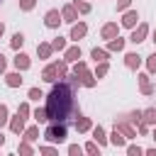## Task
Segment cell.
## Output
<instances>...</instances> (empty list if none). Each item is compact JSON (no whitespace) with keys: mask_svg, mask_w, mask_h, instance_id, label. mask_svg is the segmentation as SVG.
I'll list each match as a JSON object with an SVG mask.
<instances>
[{"mask_svg":"<svg viewBox=\"0 0 156 156\" xmlns=\"http://www.w3.org/2000/svg\"><path fill=\"white\" fill-rule=\"evenodd\" d=\"M141 122L149 124V127H154V124H156V107H146V110H141Z\"/></svg>","mask_w":156,"mask_h":156,"instance_id":"cb8c5ba5","label":"cell"},{"mask_svg":"<svg viewBox=\"0 0 156 156\" xmlns=\"http://www.w3.org/2000/svg\"><path fill=\"white\" fill-rule=\"evenodd\" d=\"M124 151H127L129 156H141V154H144V149H141L139 144H127V146H124Z\"/></svg>","mask_w":156,"mask_h":156,"instance_id":"d590c367","label":"cell"},{"mask_svg":"<svg viewBox=\"0 0 156 156\" xmlns=\"http://www.w3.org/2000/svg\"><path fill=\"white\" fill-rule=\"evenodd\" d=\"M2 34H5V24L0 22V37H2Z\"/></svg>","mask_w":156,"mask_h":156,"instance_id":"bcb514c9","label":"cell"},{"mask_svg":"<svg viewBox=\"0 0 156 156\" xmlns=\"http://www.w3.org/2000/svg\"><path fill=\"white\" fill-rule=\"evenodd\" d=\"M129 5H132V0H117V12H124V10H129Z\"/></svg>","mask_w":156,"mask_h":156,"instance_id":"60d3db41","label":"cell"},{"mask_svg":"<svg viewBox=\"0 0 156 156\" xmlns=\"http://www.w3.org/2000/svg\"><path fill=\"white\" fill-rule=\"evenodd\" d=\"M66 136H68V124H63V122H49L44 129V139L51 144H63Z\"/></svg>","mask_w":156,"mask_h":156,"instance_id":"3957f363","label":"cell"},{"mask_svg":"<svg viewBox=\"0 0 156 156\" xmlns=\"http://www.w3.org/2000/svg\"><path fill=\"white\" fill-rule=\"evenodd\" d=\"M22 80H24V78H22V71H17V68L10 71V73H5V83H7V88H20Z\"/></svg>","mask_w":156,"mask_h":156,"instance_id":"9a60e30c","label":"cell"},{"mask_svg":"<svg viewBox=\"0 0 156 156\" xmlns=\"http://www.w3.org/2000/svg\"><path fill=\"white\" fill-rule=\"evenodd\" d=\"M151 41H154V46H156V29L151 32Z\"/></svg>","mask_w":156,"mask_h":156,"instance_id":"f6af8a7d","label":"cell"},{"mask_svg":"<svg viewBox=\"0 0 156 156\" xmlns=\"http://www.w3.org/2000/svg\"><path fill=\"white\" fill-rule=\"evenodd\" d=\"M149 32H151V27H149L146 22H139V24L132 29V37H129V41H132V44H141V41H146Z\"/></svg>","mask_w":156,"mask_h":156,"instance_id":"5b68a950","label":"cell"},{"mask_svg":"<svg viewBox=\"0 0 156 156\" xmlns=\"http://www.w3.org/2000/svg\"><path fill=\"white\" fill-rule=\"evenodd\" d=\"M5 124H10V110H7L5 102H0V129H2Z\"/></svg>","mask_w":156,"mask_h":156,"instance_id":"4dcf8cb0","label":"cell"},{"mask_svg":"<svg viewBox=\"0 0 156 156\" xmlns=\"http://www.w3.org/2000/svg\"><path fill=\"white\" fill-rule=\"evenodd\" d=\"M115 127H117L127 139H136V127H134L124 115H117V117H115Z\"/></svg>","mask_w":156,"mask_h":156,"instance_id":"277c9868","label":"cell"},{"mask_svg":"<svg viewBox=\"0 0 156 156\" xmlns=\"http://www.w3.org/2000/svg\"><path fill=\"white\" fill-rule=\"evenodd\" d=\"M73 127H76L80 134H85V132H90V129H93V122H90V117H85V115H78V117L73 119Z\"/></svg>","mask_w":156,"mask_h":156,"instance_id":"2e32d148","label":"cell"},{"mask_svg":"<svg viewBox=\"0 0 156 156\" xmlns=\"http://www.w3.org/2000/svg\"><path fill=\"white\" fill-rule=\"evenodd\" d=\"M83 149H85V154H90V156H98V154H100V144H98L95 139H93V141H88Z\"/></svg>","mask_w":156,"mask_h":156,"instance_id":"836d02e7","label":"cell"},{"mask_svg":"<svg viewBox=\"0 0 156 156\" xmlns=\"http://www.w3.org/2000/svg\"><path fill=\"white\" fill-rule=\"evenodd\" d=\"M83 151H85V149L78 146V144H71V146H68V156H80Z\"/></svg>","mask_w":156,"mask_h":156,"instance_id":"ab89813d","label":"cell"},{"mask_svg":"<svg viewBox=\"0 0 156 156\" xmlns=\"http://www.w3.org/2000/svg\"><path fill=\"white\" fill-rule=\"evenodd\" d=\"M78 78H80V85H83V88H95V83H98L95 73H90L88 68H85L83 73H78Z\"/></svg>","mask_w":156,"mask_h":156,"instance_id":"ffe728a7","label":"cell"},{"mask_svg":"<svg viewBox=\"0 0 156 156\" xmlns=\"http://www.w3.org/2000/svg\"><path fill=\"white\" fill-rule=\"evenodd\" d=\"M119 27H122V24H117V22H107V24H102V29H100V37L110 41V39L119 37Z\"/></svg>","mask_w":156,"mask_h":156,"instance_id":"8fae6325","label":"cell"},{"mask_svg":"<svg viewBox=\"0 0 156 156\" xmlns=\"http://www.w3.org/2000/svg\"><path fill=\"white\" fill-rule=\"evenodd\" d=\"M73 7H76V10H78V12H80V15H88V12H90V10H93V7H90V2H88V0H73Z\"/></svg>","mask_w":156,"mask_h":156,"instance_id":"f546056e","label":"cell"},{"mask_svg":"<svg viewBox=\"0 0 156 156\" xmlns=\"http://www.w3.org/2000/svg\"><path fill=\"white\" fill-rule=\"evenodd\" d=\"M107 73H110V63H107V61L95 63V78H105Z\"/></svg>","mask_w":156,"mask_h":156,"instance_id":"83f0119b","label":"cell"},{"mask_svg":"<svg viewBox=\"0 0 156 156\" xmlns=\"http://www.w3.org/2000/svg\"><path fill=\"white\" fill-rule=\"evenodd\" d=\"M119 24H122V27H127V29H134V27L139 24V12H136V10H124V12H122Z\"/></svg>","mask_w":156,"mask_h":156,"instance_id":"52a82bcc","label":"cell"},{"mask_svg":"<svg viewBox=\"0 0 156 156\" xmlns=\"http://www.w3.org/2000/svg\"><path fill=\"white\" fill-rule=\"evenodd\" d=\"M10 46H12L15 51H20V49L24 46V34H22V32H15L12 39H10Z\"/></svg>","mask_w":156,"mask_h":156,"instance_id":"4316f807","label":"cell"},{"mask_svg":"<svg viewBox=\"0 0 156 156\" xmlns=\"http://www.w3.org/2000/svg\"><path fill=\"white\" fill-rule=\"evenodd\" d=\"M124 117L134 124V127H139L141 124V110H132V112H124Z\"/></svg>","mask_w":156,"mask_h":156,"instance_id":"f1b7e54d","label":"cell"},{"mask_svg":"<svg viewBox=\"0 0 156 156\" xmlns=\"http://www.w3.org/2000/svg\"><path fill=\"white\" fill-rule=\"evenodd\" d=\"M27 98H29V100H34V102H39V100H41V98H46V95H44L39 88H29V90H27Z\"/></svg>","mask_w":156,"mask_h":156,"instance_id":"e575fe53","label":"cell"},{"mask_svg":"<svg viewBox=\"0 0 156 156\" xmlns=\"http://www.w3.org/2000/svg\"><path fill=\"white\" fill-rule=\"evenodd\" d=\"M46 112H49V122H63V124H68L73 117L80 115L76 88H71L66 78L51 83V90L46 95Z\"/></svg>","mask_w":156,"mask_h":156,"instance_id":"6da1fadb","label":"cell"},{"mask_svg":"<svg viewBox=\"0 0 156 156\" xmlns=\"http://www.w3.org/2000/svg\"><path fill=\"white\" fill-rule=\"evenodd\" d=\"M51 46H54V51H66V46H68V44H66V37H61V34H58V37H54Z\"/></svg>","mask_w":156,"mask_h":156,"instance_id":"1f68e13d","label":"cell"},{"mask_svg":"<svg viewBox=\"0 0 156 156\" xmlns=\"http://www.w3.org/2000/svg\"><path fill=\"white\" fill-rule=\"evenodd\" d=\"M2 144H5V136H2V132H0V146H2Z\"/></svg>","mask_w":156,"mask_h":156,"instance_id":"c3c4849f","label":"cell"},{"mask_svg":"<svg viewBox=\"0 0 156 156\" xmlns=\"http://www.w3.org/2000/svg\"><path fill=\"white\" fill-rule=\"evenodd\" d=\"M12 66H15L17 71H27V68L32 66V58H29V56H27V54L20 49V51L15 54V58H12Z\"/></svg>","mask_w":156,"mask_h":156,"instance_id":"7c38bea8","label":"cell"},{"mask_svg":"<svg viewBox=\"0 0 156 156\" xmlns=\"http://www.w3.org/2000/svg\"><path fill=\"white\" fill-rule=\"evenodd\" d=\"M5 71H7V58L0 54V76H5Z\"/></svg>","mask_w":156,"mask_h":156,"instance_id":"7bdbcfd3","label":"cell"},{"mask_svg":"<svg viewBox=\"0 0 156 156\" xmlns=\"http://www.w3.org/2000/svg\"><path fill=\"white\" fill-rule=\"evenodd\" d=\"M66 73H68V63H66L63 58H58V61H51V63L44 66V71H41V80H46V83H56V80L66 78Z\"/></svg>","mask_w":156,"mask_h":156,"instance_id":"7a4b0ae2","label":"cell"},{"mask_svg":"<svg viewBox=\"0 0 156 156\" xmlns=\"http://www.w3.org/2000/svg\"><path fill=\"white\" fill-rule=\"evenodd\" d=\"M107 136H110V144H112V146H117V149H124V146H127V136H124L117 127H115L112 134H107Z\"/></svg>","mask_w":156,"mask_h":156,"instance_id":"ac0fdd59","label":"cell"},{"mask_svg":"<svg viewBox=\"0 0 156 156\" xmlns=\"http://www.w3.org/2000/svg\"><path fill=\"white\" fill-rule=\"evenodd\" d=\"M22 139H24V141H37V139H39V124L27 127V129L22 132Z\"/></svg>","mask_w":156,"mask_h":156,"instance_id":"484cf974","label":"cell"},{"mask_svg":"<svg viewBox=\"0 0 156 156\" xmlns=\"http://www.w3.org/2000/svg\"><path fill=\"white\" fill-rule=\"evenodd\" d=\"M151 139L156 141V124H154V132H151Z\"/></svg>","mask_w":156,"mask_h":156,"instance_id":"7dc6e473","label":"cell"},{"mask_svg":"<svg viewBox=\"0 0 156 156\" xmlns=\"http://www.w3.org/2000/svg\"><path fill=\"white\" fill-rule=\"evenodd\" d=\"M85 34H88V24H85V22H73V24H71V32H68V39L80 41Z\"/></svg>","mask_w":156,"mask_h":156,"instance_id":"ba28073f","label":"cell"},{"mask_svg":"<svg viewBox=\"0 0 156 156\" xmlns=\"http://www.w3.org/2000/svg\"><path fill=\"white\" fill-rule=\"evenodd\" d=\"M39 154H58L56 146H39Z\"/></svg>","mask_w":156,"mask_h":156,"instance_id":"b9f144b4","label":"cell"},{"mask_svg":"<svg viewBox=\"0 0 156 156\" xmlns=\"http://www.w3.org/2000/svg\"><path fill=\"white\" fill-rule=\"evenodd\" d=\"M90 132H93V139H95V141H98L100 146H105V144H110V136H107V132H105V129H102L100 124H98V127H93Z\"/></svg>","mask_w":156,"mask_h":156,"instance_id":"44dd1931","label":"cell"},{"mask_svg":"<svg viewBox=\"0 0 156 156\" xmlns=\"http://www.w3.org/2000/svg\"><path fill=\"white\" fill-rule=\"evenodd\" d=\"M17 115H22L24 119L32 115V107H29V102H20V107H17Z\"/></svg>","mask_w":156,"mask_h":156,"instance_id":"f35d334b","label":"cell"},{"mask_svg":"<svg viewBox=\"0 0 156 156\" xmlns=\"http://www.w3.org/2000/svg\"><path fill=\"white\" fill-rule=\"evenodd\" d=\"M124 66H127L129 71H139V66H141V56H139L136 51H127V54H124Z\"/></svg>","mask_w":156,"mask_h":156,"instance_id":"5bb4252c","label":"cell"},{"mask_svg":"<svg viewBox=\"0 0 156 156\" xmlns=\"http://www.w3.org/2000/svg\"><path fill=\"white\" fill-rule=\"evenodd\" d=\"M37 7V0H20V10L22 12H32Z\"/></svg>","mask_w":156,"mask_h":156,"instance_id":"8d00e7d4","label":"cell"},{"mask_svg":"<svg viewBox=\"0 0 156 156\" xmlns=\"http://www.w3.org/2000/svg\"><path fill=\"white\" fill-rule=\"evenodd\" d=\"M136 80H139V90H141V95H146V98H149V95H154V90H156V88L151 85L149 71H146V73H139V76H136Z\"/></svg>","mask_w":156,"mask_h":156,"instance_id":"9c48e42d","label":"cell"},{"mask_svg":"<svg viewBox=\"0 0 156 156\" xmlns=\"http://www.w3.org/2000/svg\"><path fill=\"white\" fill-rule=\"evenodd\" d=\"M80 46H78V41L73 44V46H66V51H63V61L66 63H76V61H80Z\"/></svg>","mask_w":156,"mask_h":156,"instance_id":"4fadbf2b","label":"cell"},{"mask_svg":"<svg viewBox=\"0 0 156 156\" xmlns=\"http://www.w3.org/2000/svg\"><path fill=\"white\" fill-rule=\"evenodd\" d=\"M144 154H149V156H156V149L151 146V149H144Z\"/></svg>","mask_w":156,"mask_h":156,"instance_id":"ee69618b","label":"cell"},{"mask_svg":"<svg viewBox=\"0 0 156 156\" xmlns=\"http://www.w3.org/2000/svg\"><path fill=\"white\" fill-rule=\"evenodd\" d=\"M124 44H127V39L115 37V39H110V41H107V51H110V54H112V51H124Z\"/></svg>","mask_w":156,"mask_h":156,"instance_id":"d4e9b609","label":"cell"},{"mask_svg":"<svg viewBox=\"0 0 156 156\" xmlns=\"http://www.w3.org/2000/svg\"><path fill=\"white\" fill-rule=\"evenodd\" d=\"M63 22V15H61V10H56V7H51V10H46V15H44V24L49 27V29H58V24Z\"/></svg>","mask_w":156,"mask_h":156,"instance_id":"8992f818","label":"cell"},{"mask_svg":"<svg viewBox=\"0 0 156 156\" xmlns=\"http://www.w3.org/2000/svg\"><path fill=\"white\" fill-rule=\"evenodd\" d=\"M61 15H63V22H66V24H73V22H78V15H80V12L73 7V2H66V5L61 7Z\"/></svg>","mask_w":156,"mask_h":156,"instance_id":"30bf717a","label":"cell"},{"mask_svg":"<svg viewBox=\"0 0 156 156\" xmlns=\"http://www.w3.org/2000/svg\"><path fill=\"white\" fill-rule=\"evenodd\" d=\"M24 122H27V119H24L22 115L10 117V132H12V134H22V132L27 129V127H24Z\"/></svg>","mask_w":156,"mask_h":156,"instance_id":"e0dca14e","label":"cell"},{"mask_svg":"<svg viewBox=\"0 0 156 156\" xmlns=\"http://www.w3.org/2000/svg\"><path fill=\"white\" fill-rule=\"evenodd\" d=\"M37 54H39V58H51L54 56V46H51V41H39L37 44Z\"/></svg>","mask_w":156,"mask_h":156,"instance_id":"d6986e66","label":"cell"},{"mask_svg":"<svg viewBox=\"0 0 156 156\" xmlns=\"http://www.w3.org/2000/svg\"><path fill=\"white\" fill-rule=\"evenodd\" d=\"M90 58H93L95 63H100V61H107V58H110V51H107V49H100V46H95V49H90Z\"/></svg>","mask_w":156,"mask_h":156,"instance_id":"603a6c76","label":"cell"},{"mask_svg":"<svg viewBox=\"0 0 156 156\" xmlns=\"http://www.w3.org/2000/svg\"><path fill=\"white\" fill-rule=\"evenodd\" d=\"M17 151H20L22 156H32V154H34V149H32V141H24V139H22V141H20V146H17Z\"/></svg>","mask_w":156,"mask_h":156,"instance_id":"d6a6232c","label":"cell"},{"mask_svg":"<svg viewBox=\"0 0 156 156\" xmlns=\"http://www.w3.org/2000/svg\"><path fill=\"white\" fill-rule=\"evenodd\" d=\"M146 71L149 73H156V51L146 56Z\"/></svg>","mask_w":156,"mask_h":156,"instance_id":"74e56055","label":"cell"},{"mask_svg":"<svg viewBox=\"0 0 156 156\" xmlns=\"http://www.w3.org/2000/svg\"><path fill=\"white\" fill-rule=\"evenodd\" d=\"M32 119H34L37 124H46V122H49V112H46V105H44V107H37V110H32Z\"/></svg>","mask_w":156,"mask_h":156,"instance_id":"7402d4cb","label":"cell"}]
</instances>
